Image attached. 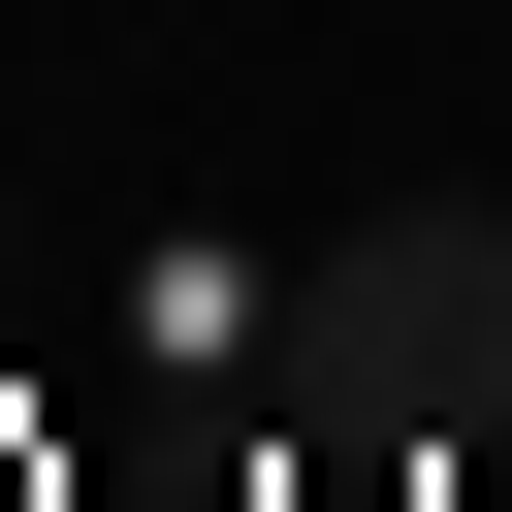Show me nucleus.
I'll return each instance as SVG.
<instances>
[{"label":"nucleus","instance_id":"f257e3e1","mask_svg":"<svg viewBox=\"0 0 512 512\" xmlns=\"http://www.w3.org/2000/svg\"><path fill=\"white\" fill-rule=\"evenodd\" d=\"M512 416V192H384L288 288V448H480Z\"/></svg>","mask_w":512,"mask_h":512}]
</instances>
